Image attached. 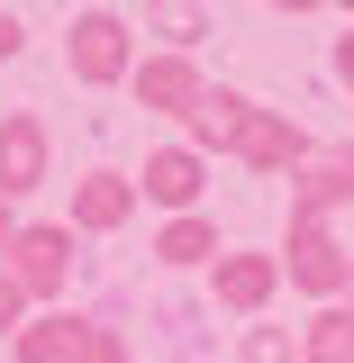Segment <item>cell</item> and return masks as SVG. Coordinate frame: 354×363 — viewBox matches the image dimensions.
Here are the masks:
<instances>
[{"mask_svg": "<svg viewBox=\"0 0 354 363\" xmlns=\"http://www.w3.org/2000/svg\"><path fill=\"white\" fill-rule=\"evenodd\" d=\"M128 182H136V200H155V209L191 218V200L209 191V155H191V145H155L145 173H128Z\"/></svg>", "mask_w": 354, "mask_h": 363, "instance_id": "6", "label": "cell"}, {"mask_svg": "<svg viewBox=\"0 0 354 363\" xmlns=\"http://www.w3.org/2000/svg\"><path fill=\"white\" fill-rule=\"evenodd\" d=\"M128 91H136V109H164V118H191V109L209 100V82H200L191 55H145L128 73Z\"/></svg>", "mask_w": 354, "mask_h": 363, "instance_id": "7", "label": "cell"}, {"mask_svg": "<svg viewBox=\"0 0 354 363\" xmlns=\"http://www.w3.org/2000/svg\"><path fill=\"white\" fill-rule=\"evenodd\" d=\"M300 363H354V309L327 300V309L300 327Z\"/></svg>", "mask_w": 354, "mask_h": 363, "instance_id": "14", "label": "cell"}, {"mask_svg": "<svg viewBox=\"0 0 354 363\" xmlns=\"http://www.w3.org/2000/svg\"><path fill=\"white\" fill-rule=\"evenodd\" d=\"M64 64H73V82H82V91L128 82V73H136L128 18H118V9H82V18H73V37H64Z\"/></svg>", "mask_w": 354, "mask_h": 363, "instance_id": "2", "label": "cell"}, {"mask_svg": "<svg viewBox=\"0 0 354 363\" xmlns=\"http://www.w3.org/2000/svg\"><path fill=\"white\" fill-rule=\"evenodd\" d=\"M18 227H28V218H18V200H0V255L18 245Z\"/></svg>", "mask_w": 354, "mask_h": 363, "instance_id": "20", "label": "cell"}, {"mask_svg": "<svg viewBox=\"0 0 354 363\" xmlns=\"http://www.w3.org/2000/svg\"><path fill=\"white\" fill-rule=\"evenodd\" d=\"M227 245H219V227L200 218V209H191V218H173L164 227V236H155V264H173V272H191V264H219Z\"/></svg>", "mask_w": 354, "mask_h": 363, "instance_id": "13", "label": "cell"}, {"mask_svg": "<svg viewBox=\"0 0 354 363\" xmlns=\"http://www.w3.org/2000/svg\"><path fill=\"white\" fill-rule=\"evenodd\" d=\"M0 272L28 300H64V281H73V227H18V245L0 255Z\"/></svg>", "mask_w": 354, "mask_h": 363, "instance_id": "3", "label": "cell"}, {"mask_svg": "<svg viewBox=\"0 0 354 363\" xmlns=\"http://www.w3.org/2000/svg\"><path fill=\"white\" fill-rule=\"evenodd\" d=\"M155 37H173V55H191V45L209 37V9H191V0L182 9H155Z\"/></svg>", "mask_w": 354, "mask_h": 363, "instance_id": "15", "label": "cell"}, {"mask_svg": "<svg viewBox=\"0 0 354 363\" xmlns=\"http://www.w3.org/2000/svg\"><path fill=\"white\" fill-rule=\"evenodd\" d=\"M282 281H291V291H309V300H345V291H354V255L336 245V227L318 218V209H291Z\"/></svg>", "mask_w": 354, "mask_h": 363, "instance_id": "1", "label": "cell"}, {"mask_svg": "<svg viewBox=\"0 0 354 363\" xmlns=\"http://www.w3.org/2000/svg\"><path fill=\"white\" fill-rule=\"evenodd\" d=\"M128 218H136V182L128 173H82V182H73V218H64V227L109 236V227H128Z\"/></svg>", "mask_w": 354, "mask_h": 363, "instance_id": "10", "label": "cell"}, {"mask_svg": "<svg viewBox=\"0 0 354 363\" xmlns=\"http://www.w3.org/2000/svg\"><path fill=\"white\" fill-rule=\"evenodd\" d=\"M345 309H354V291H345Z\"/></svg>", "mask_w": 354, "mask_h": 363, "instance_id": "22", "label": "cell"}, {"mask_svg": "<svg viewBox=\"0 0 354 363\" xmlns=\"http://www.w3.org/2000/svg\"><path fill=\"white\" fill-rule=\"evenodd\" d=\"M45 164H55V136H45L37 109H0V200H28L45 191Z\"/></svg>", "mask_w": 354, "mask_h": 363, "instance_id": "4", "label": "cell"}, {"mask_svg": "<svg viewBox=\"0 0 354 363\" xmlns=\"http://www.w3.org/2000/svg\"><path fill=\"white\" fill-rule=\"evenodd\" d=\"M245 363H300V345L282 327H245Z\"/></svg>", "mask_w": 354, "mask_h": 363, "instance_id": "17", "label": "cell"}, {"mask_svg": "<svg viewBox=\"0 0 354 363\" xmlns=\"http://www.w3.org/2000/svg\"><path fill=\"white\" fill-rule=\"evenodd\" d=\"M345 200H354V145H318L309 164L291 173V209H318V218H327V209H345Z\"/></svg>", "mask_w": 354, "mask_h": 363, "instance_id": "9", "label": "cell"}, {"mask_svg": "<svg viewBox=\"0 0 354 363\" xmlns=\"http://www.w3.org/2000/svg\"><path fill=\"white\" fill-rule=\"evenodd\" d=\"M18 45H28V28H18V9H0V64H9Z\"/></svg>", "mask_w": 354, "mask_h": 363, "instance_id": "19", "label": "cell"}, {"mask_svg": "<svg viewBox=\"0 0 354 363\" xmlns=\"http://www.w3.org/2000/svg\"><path fill=\"white\" fill-rule=\"evenodd\" d=\"M245 118H255V100H245V91H209V100L182 118V128H191V155H236Z\"/></svg>", "mask_w": 354, "mask_h": 363, "instance_id": "11", "label": "cell"}, {"mask_svg": "<svg viewBox=\"0 0 354 363\" xmlns=\"http://www.w3.org/2000/svg\"><path fill=\"white\" fill-rule=\"evenodd\" d=\"M18 327H28V291L0 272V336H18Z\"/></svg>", "mask_w": 354, "mask_h": 363, "instance_id": "18", "label": "cell"}, {"mask_svg": "<svg viewBox=\"0 0 354 363\" xmlns=\"http://www.w3.org/2000/svg\"><path fill=\"white\" fill-rule=\"evenodd\" d=\"M272 291H282V255H245V245H227L219 264H209V300L236 318H264Z\"/></svg>", "mask_w": 354, "mask_h": 363, "instance_id": "5", "label": "cell"}, {"mask_svg": "<svg viewBox=\"0 0 354 363\" xmlns=\"http://www.w3.org/2000/svg\"><path fill=\"white\" fill-rule=\"evenodd\" d=\"M73 363H128V336L100 327V318H82V354H73Z\"/></svg>", "mask_w": 354, "mask_h": 363, "instance_id": "16", "label": "cell"}, {"mask_svg": "<svg viewBox=\"0 0 354 363\" xmlns=\"http://www.w3.org/2000/svg\"><path fill=\"white\" fill-rule=\"evenodd\" d=\"M9 354H18V363H73V354H82V318H64V309L28 318V327L9 336Z\"/></svg>", "mask_w": 354, "mask_h": 363, "instance_id": "12", "label": "cell"}, {"mask_svg": "<svg viewBox=\"0 0 354 363\" xmlns=\"http://www.w3.org/2000/svg\"><path fill=\"white\" fill-rule=\"evenodd\" d=\"M336 82L354 91V28H345V37H336Z\"/></svg>", "mask_w": 354, "mask_h": 363, "instance_id": "21", "label": "cell"}, {"mask_svg": "<svg viewBox=\"0 0 354 363\" xmlns=\"http://www.w3.org/2000/svg\"><path fill=\"white\" fill-rule=\"evenodd\" d=\"M236 164H245V173H300V164H309L300 118H291V109H255L245 136H236Z\"/></svg>", "mask_w": 354, "mask_h": 363, "instance_id": "8", "label": "cell"}]
</instances>
